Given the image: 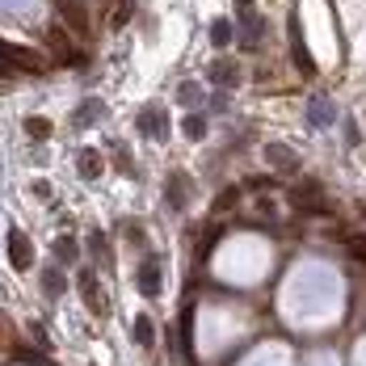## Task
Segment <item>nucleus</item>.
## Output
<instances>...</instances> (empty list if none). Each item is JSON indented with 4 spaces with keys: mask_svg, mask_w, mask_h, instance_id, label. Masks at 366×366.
Masks as SVG:
<instances>
[{
    "mask_svg": "<svg viewBox=\"0 0 366 366\" xmlns=\"http://www.w3.org/2000/svg\"><path fill=\"white\" fill-rule=\"evenodd\" d=\"M0 55H4V68H13V72H42V68H46V55H42V51L17 46V42H4Z\"/></svg>",
    "mask_w": 366,
    "mask_h": 366,
    "instance_id": "nucleus-1",
    "label": "nucleus"
},
{
    "mask_svg": "<svg viewBox=\"0 0 366 366\" xmlns=\"http://www.w3.org/2000/svg\"><path fill=\"white\" fill-rule=\"evenodd\" d=\"M55 9H59L64 26H68L72 34L89 38V30H93V21H89V9H84V0H55Z\"/></svg>",
    "mask_w": 366,
    "mask_h": 366,
    "instance_id": "nucleus-2",
    "label": "nucleus"
},
{
    "mask_svg": "<svg viewBox=\"0 0 366 366\" xmlns=\"http://www.w3.org/2000/svg\"><path fill=\"white\" fill-rule=\"evenodd\" d=\"M287 198H291V202L299 207V211H320V215L329 211V198H325V189H320L316 182L291 185V194H287Z\"/></svg>",
    "mask_w": 366,
    "mask_h": 366,
    "instance_id": "nucleus-3",
    "label": "nucleus"
},
{
    "mask_svg": "<svg viewBox=\"0 0 366 366\" xmlns=\"http://www.w3.org/2000/svg\"><path fill=\"white\" fill-rule=\"evenodd\" d=\"M4 249H9L13 269H30V265H34V249H30V240H26V232H21V227H9Z\"/></svg>",
    "mask_w": 366,
    "mask_h": 366,
    "instance_id": "nucleus-4",
    "label": "nucleus"
},
{
    "mask_svg": "<svg viewBox=\"0 0 366 366\" xmlns=\"http://www.w3.org/2000/svg\"><path fill=\"white\" fill-rule=\"evenodd\" d=\"M135 127H139L144 135H152V139H164V135H169V122H164V106H160V102L144 106V110H139V118H135Z\"/></svg>",
    "mask_w": 366,
    "mask_h": 366,
    "instance_id": "nucleus-5",
    "label": "nucleus"
},
{
    "mask_svg": "<svg viewBox=\"0 0 366 366\" xmlns=\"http://www.w3.org/2000/svg\"><path fill=\"white\" fill-rule=\"evenodd\" d=\"M287 34H291V55H295V68L303 76H316V64H312V55H307V46H303V30H299V21L291 17V26H287Z\"/></svg>",
    "mask_w": 366,
    "mask_h": 366,
    "instance_id": "nucleus-6",
    "label": "nucleus"
},
{
    "mask_svg": "<svg viewBox=\"0 0 366 366\" xmlns=\"http://www.w3.org/2000/svg\"><path fill=\"white\" fill-rule=\"evenodd\" d=\"M211 84H240V64L232 59V55H215L211 59Z\"/></svg>",
    "mask_w": 366,
    "mask_h": 366,
    "instance_id": "nucleus-7",
    "label": "nucleus"
},
{
    "mask_svg": "<svg viewBox=\"0 0 366 366\" xmlns=\"http://www.w3.org/2000/svg\"><path fill=\"white\" fill-rule=\"evenodd\" d=\"M236 9H240V42H249V46H253L257 34H261V17H257L253 0H236Z\"/></svg>",
    "mask_w": 366,
    "mask_h": 366,
    "instance_id": "nucleus-8",
    "label": "nucleus"
},
{
    "mask_svg": "<svg viewBox=\"0 0 366 366\" xmlns=\"http://www.w3.org/2000/svg\"><path fill=\"white\" fill-rule=\"evenodd\" d=\"M76 169H80V177H84V182H97V177L106 173V160H102V152L80 147V152H76Z\"/></svg>",
    "mask_w": 366,
    "mask_h": 366,
    "instance_id": "nucleus-9",
    "label": "nucleus"
},
{
    "mask_svg": "<svg viewBox=\"0 0 366 366\" xmlns=\"http://www.w3.org/2000/svg\"><path fill=\"white\" fill-rule=\"evenodd\" d=\"M265 160H269L274 169H282V173H299V160L291 156V147H282V144H269V147H265Z\"/></svg>",
    "mask_w": 366,
    "mask_h": 366,
    "instance_id": "nucleus-10",
    "label": "nucleus"
},
{
    "mask_svg": "<svg viewBox=\"0 0 366 366\" xmlns=\"http://www.w3.org/2000/svg\"><path fill=\"white\" fill-rule=\"evenodd\" d=\"M80 295H84V303L102 316L106 307H102V295H97V278H93V269H80Z\"/></svg>",
    "mask_w": 366,
    "mask_h": 366,
    "instance_id": "nucleus-11",
    "label": "nucleus"
},
{
    "mask_svg": "<svg viewBox=\"0 0 366 366\" xmlns=\"http://www.w3.org/2000/svg\"><path fill=\"white\" fill-rule=\"evenodd\" d=\"M240 198H244V185H227L219 198L211 202V215H215V219H219V215H227V211H232V207H236Z\"/></svg>",
    "mask_w": 366,
    "mask_h": 366,
    "instance_id": "nucleus-12",
    "label": "nucleus"
},
{
    "mask_svg": "<svg viewBox=\"0 0 366 366\" xmlns=\"http://www.w3.org/2000/svg\"><path fill=\"white\" fill-rule=\"evenodd\" d=\"M139 291L160 295V265H156V261H144V265H139Z\"/></svg>",
    "mask_w": 366,
    "mask_h": 366,
    "instance_id": "nucleus-13",
    "label": "nucleus"
},
{
    "mask_svg": "<svg viewBox=\"0 0 366 366\" xmlns=\"http://www.w3.org/2000/svg\"><path fill=\"white\" fill-rule=\"evenodd\" d=\"M185 185H189L185 173H173L169 177V207H185Z\"/></svg>",
    "mask_w": 366,
    "mask_h": 366,
    "instance_id": "nucleus-14",
    "label": "nucleus"
},
{
    "mask_svg": "<svg viewBox=\"0 0 366 366\" xmlns=\"http://www.w3.org/2000/svg\"><path fill=\"white\" fill-rule=\"evenodd\" d=\"M131 337H135L139 345H152V341H156V325H152V316H135V329H131Z\"/></svg>",
    "mask_w": 366,
    "mask_h": 366,
    "instance_id": "nucleus-15",
    "label": "nucleus"
},
{
    "mask_svg": "<svg viewBox=\"0 0 366 366\" xmlns=\"http://www.w3.org/2000/svg\"><path fill=\"white\" fill-rule=\"evenodd\" d=\"M55 253H59V265H72L80 249H76V240H72V236H59V240H55Z\"/></svg>",
    "mask_w": 366,
    "mask_h": 366,
    "instance_id": "nucleus-16",
    "label": "nucleus"
},
{
    "mask_svg": "<svg viewBox=\"0 0 366 366\" xmlns=\"http://www.w3.org/2000/svg\"><path fill=\"white\" fill-rule=\"evenodd\" d=\"M182 127H185V135H189V139H207V118H202V114H189Z\"/></svg>",
    "mask_w": 366,
    "mask_h": 366,
    "instance_id": "nucleus-17",
    "label": "nucleus"
},
{
    "mask_svg": "<svg viewBox=\"0 0 366 366\" xmlns=\"http://www.w3.org/2000/svg\"><path fill=\"white\" fill-rule=\"evenodd\" d=\"M42 282H46V295H51V299L64 295V274H59V269H42Z\"/></svg>",
    "mask_w": 366,
    "mask_h": 366,
    "instance_id": "nucleus-18",
    "label": "nucleus"
},
{
    "mask_svg": "<svg viewBox=\"0 0 366 366\" xmlns=\"http://www.w3.org/2000/svg\"><path fill=\"white\" fill-rule=\"evenodd\" d=\"M312 122H316V127H329V122H332V106H329V97H316V110H312Z\"/></svg>",
    "mask_w": 366,
    "mask_h": 366,
    "instance_id": "nucleus-19",
    "label": "nucleus"
},
{
    "mask_svg": "<svg viewBox=\"0 0 366 366\" xmlns=\"http://www.w3.org/2000/svg\"><path fill=\"white\" fill-rule=\"evenodd\" d=\"M26 135H30V139H46V135H51V122H46V118H26Z\"/></svg>",
    "mask_w": 366,
    "mask_h": 366,
    "instance_id": "nucleus-20",
    "label": "nucleus"
},
{
    "mask_svg": "<svg viewBox=\"0 0 366 366\" xmlns=\"http://www.w3.org/2000/svg\"><path fill=\"white\" fill-rule=\"evenodd\" d=\"M211 42L223 51V46L232 42V26H227V21H215V26H211Z\"/></svg>",
    "mask_w": 366,
    "mask_h": 366,
    "instance_id": "nucleus-21",
    "label": "nucleus"
},
{
    "mask_svg": "<svg viewBox=\"0 0 366 366\" xmlns=\"http://www.w3.org/2000/svg\"><path fill=\"white\" fill-rule=\"evenodd\" d=\"M93 114H102V102H84V106L76 110V122H80V127H89V122H97Z\"/></svg>",
    "mask_w": 366,
    "mask_h": 366,
    "instance_id": "nucleus-22",
    "label": "nucleus"
},
{
    "mask_svg": "<svg viewBox=\"0 0 366 366\" xmlns=\"http://www.w3.org/2000/svg\"><path fill=\"white\" fill-rule=\"evenodd\" d=\"M341 240H345V249L358 257V261H366V236H345V232H341Z\"/></svg>",
    "mask_w": 366,
    "mask_h": 366,
    "instance_id": "nucleus-23",
    "label": "nucleus"
},
{
    "mask_svg": "<svg viewBox=\"0 0 366 366\" xmlns=\"http://www.w3.org/2000/svg\"><path fill=\"white\" fill-rule=\"evenodd\" d=\"M89 249H93V257H102V261H106V232H89Z\"/></svg>",
    "mask_w": 366,
    "mask_h": 366,
    "instance_id": "nucleus-24",
    "label": "nucleus"
},
{
    "mask_svg": "<svg viewBox=\"0 0 366 366\" xmlns=\"http://www.w3.org/2000/svg\"><path fill=\"white\" fill-rule=\"evenodd\" d=\"M34 341H38V345H42V350H51V337L42 332V325H34Z\"/></svg>",
    "mask_w": 366,
    "mask_h": 366,
    "instance_id": "nucleus-25",
    "label": "nucleus"
},
{
    "mask_svg": "<svg viewBox=\"0 0 366 366\" xmlns=\"http://www.w3.org/2000/svg\"><path fill=\"white\" fill-rule=\"evenodd\" d=\"M34 198H51V182H34Z\"/></svg>",
    "mask_w": 366,
    "mask_h": 366,
    "instance_id": "nucleus-26",
    "label": "nucleus"
},
{
    "mask_svg": "<svg viewBox=\"0 0 366 366\" xmlns=\"http://www.w3.org/2000/svg\"><path fill=\"white\" fill-rule=\"evenodd\" d=\"M182 102H185V106H189V102H198V89H194V84H185V89H182Z\"/></svg>",
    "mask_w": 366,
    "mask_h": 366,
    "instance_id": "nucleus-27",
    "label": "nucleus"
}]
</instances>
